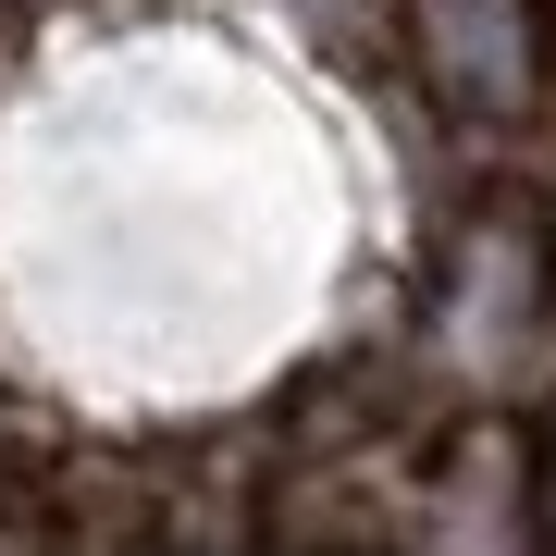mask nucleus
<instances>
[{"label": "nucleus", "instance_id": "1", "mask_svg": "<svg viewBox=\"0 0 556 556\" xmlns=\"http://www.w3.org/2000/svg\"><path fill=\"white\" fill-rule=\"evenodd\" d=\"M420 62H433L445 100L470 112H532V75H544V0H420Z\"/></svg>", "mask_w": 556, "mask_h": 556}]
</instances>
